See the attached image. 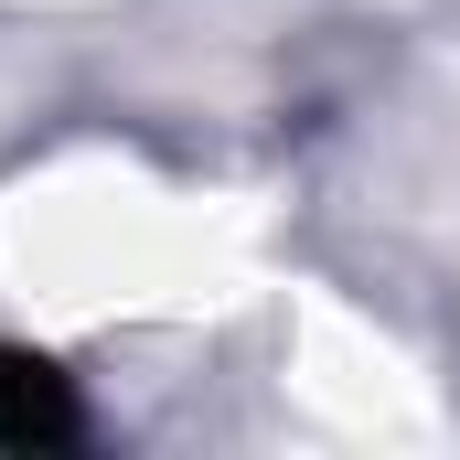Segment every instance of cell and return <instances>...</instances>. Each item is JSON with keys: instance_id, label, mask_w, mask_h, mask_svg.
Wrapping results in <instances>:
<instances>
[{"instance_id": "cell-1", "label": "cell", "mask_w": 460, "mask_h": 460, "mask_svg": "<svg viewBox=\"0 0 460 460\" xmlns=\"http://www.w3.org/2000/svg\"><path fill=\"white\" fill-rule=\"evenodd\" d=\"M75 396L43 353H0V450H43V439H75Z\"/></svg>"}]
</instances>
